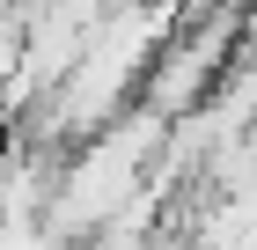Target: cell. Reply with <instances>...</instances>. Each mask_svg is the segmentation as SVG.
I'll use <instances>...</instances> for the list:
<instances>
[{"label": "cell", "mask_w": 257, "mask_h": 250, "mask_svg": "<svg viewBox=\"0 0 257 250\" xmlns=\"http://www.w3.org/2000/svg\"><path fill=\"white\" fill-rule=\"evenodd\" d=\"M162 154H169V118L147 111V103H133L118 125L88 133L59 162V177H52V206H44L52 235L74 250V243H96L103 228H118L125 213L147 199V170Z\"/></svg>", "instance_id": "obj_1"}, {"label": "cell", "mask_w": 257, "mask_h": 250, "mask_svg": "<svg viewBox=\"0 0 257 250\" xmlns=\"http://www.w3.org/2000/svg\"><path fill=\"white\" fill-rule=\"evenodd\" d=\"M228 59H235V15H206L198 30H177V37L162 44V59H155V74H147V96H140V103L177 125V118H191L206 96H220Z\"/></svg>", "instance_id": "obj_2"}, {"label": "cell", "mask_w": 257, "mask_h": 250, "mask_svg": "<svg viewBox=\"0 0 257 250\" xmlns=\"http://www.w3.org/2000/svg\"><path fill=\"white\" fill-rule=\"evenodd\" d=\"M0 250H66L52 221H0Z\"/></svg>", "instance_id": "obj_3"}]
</instances>
